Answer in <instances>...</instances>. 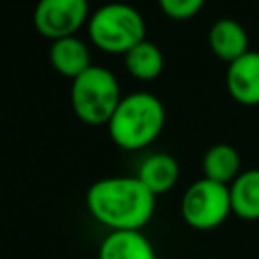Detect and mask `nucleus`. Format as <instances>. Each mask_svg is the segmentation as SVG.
<instances>
[{
  "mask_svg": "<svg viewBox=\"0 0 259 259\" xmlns=\"http://www.w3.org/2000/svg\"><path fill=\"white\" fill-rule=\"evenodd\" d=\"M136 176L154 196H158L176 186V182L180 178V166L174 156L156 152L142 160Z\"/></svg>",
  "mask_w": 259,
  "mask_h": 259,
  "instance_id": "9b49d317",
  "label": "nucleus"
},
{
  "mask_svg": "<svg viewBox=\"0 0 259 259\" xmlns=\"http://www.w3.org/2000/svg\"><path fill=\"white\" fill-rule=\"evenodd\" d=\"M121 97L117 77L99 65H91L71 81V107L75 115L89 125H107Z\"/></svg>",
  "mask_w": 259,
  "mask_h": 259,
  "instance_id": "20e7f679",
  "label": "nucleus"
},
{
  "mask_svg": "<svg viewBox=\"0 0 259 259\" xmlns=\"http://www.w3.org/2000/svg\"><path fill=\"white\" fill-rule=\"evenodd\" d=\"M208 47L214 57L225 63H233L235 59L243 57L249 49V36L241 22L235 18H219L212 22L208 30Z\"/></svg>",
  "mask_w": 259,
  "mask_h": 259,
  "instance_id": "1a4fd4ad",
  "label": "nucleus"
},
{
  "mask_svg": "<svg viewBox=\"0 0 259 259\" xmlns=\"http://www.w3.org/2000/svg\"><path fill=\"white\" fill-rule=\"evenodd\" d=\"M49 63L59 75L69 77L73 81L91 67V53L85 40L73 34V36L57 38L51 42Z\"/></svg>",
  "mask_w": 259,
  "mask_h": 259,
  "instance_id": "6e6552de",
  "label": "nucleus"
},
{
  "mask_svg": "<svg viewBox=\"0 0 259 259\" xmlns=\"http://www.w3.org/2000/svg\"><path fill=\"white\" fill-rule=\"evenodd\" d=\"M89 16L87 0H38L32 10V24L40 36L53 42L73 36Z\"/></svg>",
  "mask_w": 259,
  "mask_h": 259,
  "instance_id": "423d86ee",
  "label": "nucleus"
},
{
  "mask_svg": "<svg viewBox=\"0 0 259 259\" xmlns=\"http://www.w3.org/2000/svg\"><path fill=\"white\" fill-rule=\"evenodd\" d=\"M231 212L229 186L204 176L192 182L180 200V214L184 223L196 231L217 229L227 221Z\"/></svg>",
  "mask_w": 259,
  "mask_h": 259,
  "instance_id": "39448f33",
  "label": "nucleus"
},
{
  "mask_svg": "<svg viewBox=\"0 0 259 259\" xmlns=\"http://www.w3.org/2000/svg\"><path fill=\"white\" fill-rule=\"evenodd\" d=\"M200 168L204 178L229 186L241 174V156L231 144H214L202 154Z\"/></svg>",
  "mask_w": 259,
  "mask_h": 259,
  "instance_id": "ddd939ff",
  "label": "nucleus"
},
{
  "mask_svg": "<svg viewBox=\"0 0 259 259\" xmlns=\"http://www.w3.org/2000/svg\"><path fill=\"white\" fill-rule=\"evenodd\" d=\"M206 0H158L162 12L174 20H188L192 18Z\"/></svg>",
  "mask_w": 259,
  "mask_h": 259,
  "instance_id": "2eb2a0df",
  "label": "nucleus"
},
{
  "mask_svg": "<svg viewBox=\"0 0 259 259\" xmlns=\"http://www.w3.org/2000/svg\"><path fill=\"white\" fill-rule=\"evenodd\" d=\"M97 259H158V255L142 231H115L103 237Z\"/></svg>",
  "mask_w": 259,
  "mask_h": 259,
  "instance_id": "9d476101",
  "label": "nucleus"
},
{
  "mask_svg": "<svg viewBox=\"0 0 259 259\" xmlns=\"http://www.w3.org/2000/svg\"><path fill=\"white\" fill-rule=\"evenodd\" d=\"M91 42L109 55H125L146 38V22L138 8L125 2H107L87 20Z\"/></svg>",
  "mask_w": 259,
  "mask_h": 259,
  "instance_id": "7ed1b4c3",
  "label": "nucleus"
},
{
  "mask_svg": "<svg viewBox=\"0 0 259 259\" xmlns=\"http://www.w3.org/2000/svg\"><path fill=\"white\" fill-rule=\"evenodd\" d=\"M89 214L115 231H142L156 210V196L138 176H107L95 180L85 194Z\"/></svg>",
  "mask_w": 259,
  "mask_h": 259,
  "instance_id": "f257e3e1",
  "label": "nucleus"
},
{
  "mask_svg": "<svg viewBox=\"0 0 259 259\" xmlns=\"http://www.w3.org/2000/svg\"><path fill=\"white\" fill-rule=\"evenodd\" d=\"M123 63L132 77L140 81H152L164 69V55L156 42L144 38L123 55Z\"/></svg>",
  "mask_w": 259,
  "mask_h": 259,
  "instance_id": "4468645a",
  "label": "nucleus"
},
{
  "mask_svg": "<svg viewBox=\"0 0 259 259\" xmlns=\"http://www.w3.org/2000/svg\"><path fill=\"white\" fill-rule=\"evenodd\" d=\"M225 85L233 101L253 107L259 105V51H247L227 65Z\"/></svg>",
  "mask_w": 259,
  "mask_h": 259,
  "instance_id": "0eeeda50",
  "label": "nucleus"
},
{
  "mask_svg": "<svg viewBox=\"0 0 259 259\" xmlns=\"http://www.w3.org/2000/svg\"><path fill=\"white\" fill-rule=\"evenodd\" d=\"M231 210L243 221H259V168L241 172L231 184Z\"/></svg>",
  "mask_w": 259,
  "mask_h": 259,
  "instance_id": "f8f14e48",
  "label": "nucleus"
},
{
  "mask_svg": "<svg viewBox=\"0 0 259 259\" xmlns=\"http://www.w3.org/2000/svg\"><path fill=\"white\" fill-rule=\"evenodd\" d=\"M164 123V103L154 93L136 91L121 97L117 109L107 121V132L117 148L134 152L150 146L162 134Z\"/></svg>",
  "mask_w": 259,
  "mask_h": 259,
  "instance_id": "f03ea898",
  "label": "nucleus"
}]
</instances>
